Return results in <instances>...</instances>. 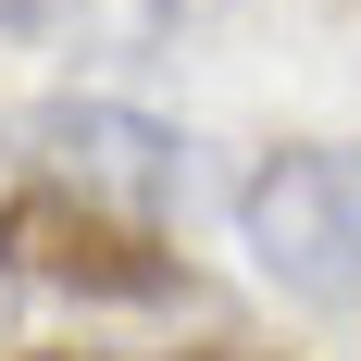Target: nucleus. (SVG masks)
Wrapping results in <instances>:
<instances>
[{
  "instance_id": "7ed1b4c3",
  "label": "nucleus",
  "mask_w": 361,
  "mask_h": 361,
  "mask_svg": "<svg viewBox=\"0 0 361 361\" xmlns=\"http://www.w3.org/2000/svg\"><path fill=\"white\" fill-rule=\"evenodd\" d=\"M0 274L25 287H75V299H175L187 262L162 224H125V212H87L63 187H0Z\"/></svg>"
},
{
  "instance_id": "39448f33",
  "label": "nucleus",
  "mask_w": 361,
  "mask_h": 361,
  "mask_svg": "<svg viewBox=\"0 0 361 361\" xmlns=\"http://www.w3.org/2000/svg\"><path fill=\"white\" fill-rule=\"evenodd\" d=\"M200 361H237V349H200Z\"/></svg>"
},
{
  "instance_id": "f03ea898",
  "label": "nucleus",
  "mask_w": 361,
  "mask_h": 361,
  "mask_svg": "<svg viewBox=\"0 0 361 361\" xmlns=\"http://www.w3.org/2000/svg\"><path fill=\"white\" fill-rule=\"evenodd\" d=\"M13 149H25V187H63V200L125 212V224H162L187 200V137L125 100H37L13 125Z\"/></svg>"
},
{
  "instance_id": "20e7f679",
  "label": "nucleus",
  "mask_w": 361,
  "mask_h": 361,
  "mask_svg": "<svg viewBox=\"0 0 361 361\" xmlns=\"http://www.w3.org/2000/svg\"><path fill=\"white\" fill-rule=\"evenodd\" d=\"M224 0H0V37L63 63H175Z\"/></svg>"
},
{
  "instance_id": "f257e3e1",
  "label": "nucleus",
  "mask_w": 361,
  "mask_h": 361,
  "mask_svg": "<svg viewBox=\"0 0 361 361\" xmlns=\"http://www.w3.org/2000/svg\"><path fill=\"white\" fill-rule=\"evenodd\" d=\"M237 250L299 312H361V149L349 137H274L237 175Z\"/></svg>"
}]
</instances>
